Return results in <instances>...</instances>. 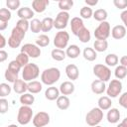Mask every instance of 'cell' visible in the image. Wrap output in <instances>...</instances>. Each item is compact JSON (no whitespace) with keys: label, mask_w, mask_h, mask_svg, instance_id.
I'll return each mask as SVG.
<instances>
[{"label":"cell","mask_w":127,"mask_h":127,"mask_svg":"<svg viewBox=\"0 0 127 127\" xmlns=\"http://www.w3.org/2000/svg\"><path fill=\"white\" fill-rule=\"evenodd\" d=\"M61 77V71L58 67H49L43 70L41 74V81L46 85L53 86Z\"/></svg>","instance_id":"cell-1"},{"label":"cell","mask_w":127,"mask_h":127,"mask_svg":"<svg viewBox=\"0 0 127 127\" xmlns=\"http://www.w3.org/2000/svg\"><path fill=\"white\" fill-rule=\"evenodd\" d=\"M119 62H120V64H121V65L127 67V56H123V57H121L120 60H119Z\"/></svg>","instance_id":"cell-54"},{"label":"cell","mask_w":127,"mask_h":127,"mask_svg":"<svg viewBox=\"0 0 127 127\" xmlns=\"http://www.w3.org/2000/svg\"><path fill=\"white\" fill-rule=\"evenodd\" d=\"M84 27L83 24V20L80 17H73L70 21V29H71V33L75 36H77V34L79 33V31Z\"/></svg>","instance_id":"cell-13"},{"label":"cell","mask_w":127,"mask_h":127,"mask_svg":"<svg viewBox=\"0 0 127 127\" xmlns=\"http://www.w3.org/2000/svg\"><path fill=\"white\" fill-rule=\"evenodd\" d=\"M21 52L27 54L30 58L32 59H37L41 56V49L40 47H38L36 44H31V43H27L24 44L21 48Z\"/></svg>","instance_id":"cell-10"},{"label":"cell","mask_w":127,"mask_h":127,"mask_svg":"<svg viewBox=\"0 0 127 127\" xmlns=\"http://www.w3.org/2000/svg\"><path fill=\"white\" fill-rule=\"evenodd\" d=\"M0 42H1V43H0V48H1V49H3V48L6 46V43H7V42H6L5 37H4L2 34L0 35Z\"/></svg>","instance_id":"cell-55"},{"label":"cell","mask_w":127,"mask_h":127,"mask_svg":"<svg viewBox=\"0 0 127 127\" xmlns=\"http://www.w3.org/2000/svg\"><path fill=\"white\" fill-rule=\"evenodd\" d=\"M91 91L94 93V94H102L104 91H106V85H105V82L100 80V79H95L91 82Z\"/></svg>","instance_id":"cell-14"},{"label":"cell","mask_w":127,"mask_h":127,"mask_svg":"<svg viewBox=\"0 0 127 127\" xmlns=\"http://www.w3.org/2000/svg\"><path fill=\"white\" fill-rule=\"evenodd\" d=\"M16 27L20 28L21 30H23L24 32H27L28 29L30 28V22L28 20H23V19H19L16 23Z\"/></svg>","instance_id":"cell-46"},{"label":"cell","mask_w":127,"mask_h":127,"mask_svg":"<svg viewBox=\"0 0 127 127\" xmlns=\"http://www.w3.org/2000/svg\"><path fill=\"white\" fill-rule=\"evenodd\" d=\"M51 56H52V59L57 61V62H62L65 59L66 57V54L64 50H61V49H54L52 52H51Z\"/></svg>","instance_id":"cell-30"},{"label":"cell","mask_w":127,"mask_h":127,"mask_svg":"<svg viewBox=\"0 0 127 127\" xmlns=\"http://www.w3.org/2000/svg\"><path fill=\"white\" fill-rule=\"evenodd\" d=\"M120 111L117 109V108H110L107 112V115H106V118H107V121L111 124H115L119 121L120 119Z\"/></svg>","instance_id":"cell-21"},{"label":"cell","mask_w":127,"mask_h":127,"mask_svg":"<svg viewBox=\"0 0 127 127\" xmlns=\"http://www.w3.org/2000/svg\"><path fill=\"white\" fill-rule=\"evenodd\" d=\"M30 29L33 33L37 34L40 33L42 31V21H40L39 19H32V21L30 22Z\"/></svg>","instance_id":"cell-35"},{"label":"cell","mask_w":127,"mask_h":127,"mask_svg":"<svg viewBox=\"0 0 127 127\" xmlns=\"http://www.w3.org/2000/svg\"><path fill=\"white\" fill-rule=\"evenodd\" d=\"M21 43H22L21 41H19V40L13 38V37H11V36L8 38V46H9L10 48H12V49L19 48L20 45H21Z\"/></svg>","instance_id":"cell-47"},{"label":"cell","mask_w":127,"mask_h":127,"mask_svg":"<svg viewBox=\"0 0 127 127\" xmlns=\"http://www.w3.org/2000/svg\"><path fill=\"white\" fill-rule=\"evenodd\" d=\"M13 90L18 94L26 93L28 90V83L24 79H17L13 83Z\"/></svg>","instance_id":"cell-18"},{"label":"cell","mask_w":127,"mask_h":127,"mask_svg":"<svg viewBox=\"0 0 127 127\" xmlns=\"http://www.w3.org/2000/svg\"><path fill=\"white\" fill-rule=\"evenodd\" d=\"M7 58H8V54H7V52L4 51V50H1V51H0V63L5 62V61L7 60Z\"/></svg>","instance_id":"cell-52"},{"label":"cell","mask_w":127,"mask_h":127,"mask_svg":"<svg viewBox=\"0 0 127 127\" xmlns=\"http://www.w3.org/2000/svg\"><path fill=\"white\" fill-rule=\"evenodd\" d=\"M17 15L20 19L23 20H30L34 17V10L30 7H22L17 11Z\"/></svg>","instance_id":"cell-19"},{"label":"cell","mask_w":127,"mask_h":127,"mask_svg":"<svg viewBox=\"0 0 127 127\" xmlns=\"http://www.w3.org/2000/svg\"><path fill=\"white\" fill-rule=\"evenodd\" d=\"M57 106L61 110H66L70 105V100L66 95H60V97L56 101Z\"/></svg>","instance_id":"cell-23"},{"label":"cell","mask_w":127,"mask_h":127,"mask_svg":"<svg viewBox=\"0 0 127 127\" xmlns=\"http://www.w3.org/2000/svg\"><path fill=\"white\" fill-rule=\"evenodd\" d=\"M11 11L8 8H1L0 9V21L8 22L11 19Z\"/></svg>","instance_id":"cell-42"},{"label":"cell","mask_w":127,"mask_h":127,"mask_svg":"<svg viewBox=\"0 0 127 127\" xmlns=\"http://www.w3.org/2000/svg\"><path fill=\"white\" fill-rule=\"evenodd\" d=\"M42 88H43L42 82H40L38 80H33V81L28 82V91H29V93H32V94L39 93V92H41Z\"/></svg>","instance_id":"cell-26"},{"label":"cell","mask_w":127,"mask_h":127,"mask_svg":"<svg viewBox=\"0 0 127 127\" xmlns=\"http://www.w3.org/2000/svg\"><path fill=\"white\" fill-rule=\"evenodd\" d=\"M49 4H50L49 0H34L32 2V8H33L34 12L43 13L47 9Z\"/></svg>","instance_id":"cell-17"},{"label":"cell","mask_w":127,"mask_h":127,"mask_svg":"<svg viewBox=\"0 0 127 127\" xmlns=\"http://www.w3.org/2000/svg\"><path fill=\"white\" fill-rule=\"evenodd\" d=\"M25 35H26V32H24L23 30H21L20 28H18V27L15 26V27L12 29V31H11V35H10V36L22 42V40L25 38Z\"/></svg>","instance_id":"cell-38"},{"label":"cell","mask_w":127,"mask_h":127,"mask_svg":"<svg viewBox=\"0 0 127 127\" xmlns=\"http://www.w3.org/2000/svg\"><path fill=\"white\" fill-rule=\"evenodd\" d=\"M29 59H30V57H29L27 54L22 53V52H20V53L17 55V57H16V61L19 63V64H20L22 67H24L25 65H27V64H29Z\"/></svg>","instance_id":"cell-39"},{"label":"cell","mask_w":127,"mask_h":127,"mask_svg":"<svg viewBox=\"0 0 127 127\" xmlns=\"http://www.w3.org/2000/svg\"><path fill=\"white\" fill-rule=\"evenodd\" d=\"M84 3H85L88 7H92V6L97 5L98 0H85V1H84Z\"/></svg>","instance_id":"cell-53"},{"label":"cell","mask_w":127,"mask_h":127,"mask_svg":"<svg viewBox=\"0 0 127 127\" xmlns=\"http://www.w3.org/2000/svg\"><path fill=\"white\" fill-rule=\"evenodd\" d=\"M113 4L117 9L120 10H125L127 8V0H113Z\"/></svg>","instance_id":"cell-49"},{"label":"cell","mask_w":127,"mask_h":127,"mask_svg":"<svg viewBox=\"0 0 127 127\" xmlns=\"http://www.w3.org/2000/svg\"><path fill=\"white\" fill-rule=\"evenodd\" d=\"M60 92L63 94V95H70L73 93L75 87H74V84L71 82V81H64L61 83L60 85Z\"/></svg>","instance_id":"cell-16"},{"label":"cell","mask_w":127,"mask_h":127,"mask_svg":"<svg viewBox=\"0 0 127 127\" xmlns=\"http://www.w3.org/2000/svg\"><path fill=\"white\" fill-rule=\"evenodd\" d=\"M49 44H50V38H49L46 34L40 35V36L37 38V40H36V45H37L38 47H40V48L47 47V46H49Z\"/></svg>","instance_id":"cell-36"},{"label":"cell","mask_w":127,"mask_h":127,"mask_svg":"<svg viewBox=\"0 0 127 127\" xmlns=\"http://www.w3.org/2000/svg\"><path fill=\"white\" fill-rule=\"evenodd\" d=\"M8 26V22H2L0 21V31H4Z\"/></svg>","instance_id":"cell-56"},{"label":"cell","mask_w":127,"mask_h":127,"mask_svg":"<svg viewBox=\"0 0 127 127\" xmlns=\"http://www.w3.org/2000/svg\"><path fill=\"white\" fill-rule=\"evenodd\" d=\"M11 90H12V87L8 83L2 82L0 84V96L1 97H5V96L9 95L11 93Z\"/></svg>","instance_id":"cell-43"},{"label":"cell","mask_w":127,"mask_h":127,"mask_svg":"<svg viewBox=\"0 0 127 127\" xmlns=\"http://www.w3.org/2000/svg\"><path fill=\"white\" fill-rule=\"evenodd\" d=\"M94 127H101V126H99V125H97V126H94Z\"/></svg>","instance_id":"cell-60"},{"label":"cell","mask_w":127,"mask_h":127,"mask_svg":"<svg viewBox=\"0 0 127 127\" xmlns=\"http://www.w3.org/2000/svg\"><path fill=\"white\" fill-rule=\"evenodd\" d=\"M125 127H127V117H125L123 120H122V122H121Z\"/></svg>","instance_id":"cell-57"},{"label":"cell","mask_w":127,"mask_h":127,"mask_svg":"<svg viewBox=\"0 0 127 127\" xmlns=\"http://www.w3.org/2000/svg\"><path fill=\"white\" fill-rule=\"evenodd\" d=\"M93 70V74L100 80L106 82L110 79L111 77V69L109 68V66L105 65V64H97L93 66L92 68Z\"/></svg>","instance_id":"cell-5"},{"label":"cell","mask_w":127,"mask_h":127,"mask_svg":"<svg viewBox=\"0 0 127 127\" xmlns=\"http://www.w3.org/2000/svg\"><path fill=\"white\" fill-rule=\"evenodd\" d=\"M97 104H98V107L102 111H105V110H109L111 108L112 101H111V98L108 96H101V97H99Z\"/></svg>","instance_id":"cell-22"},{"label":"cell","mask_w":127,"mask_h":127,"mask_svg":"<svg viewBox=\"0 0 127 127\" xmlns=\"http://www.w3.org/2000/svg\"><path fill=\"white\" fill-rule=\"evenodd\" d=\"M114 75L116 77V79H123L126 77L127 75V67L123 66V65H117L115 67V70H114Z\"/></svg>","instance_id":"cell-33"},{"label":"cell","mask_w":127,"mask_h":127,"mask_svg":"<svg viewBox=\"0 0 127 127\" xmlns=\"http://www.w3.org/2000/svg\"><path fill=\"white\" fill-rule=\"evenodd\" d=\"M108 48V42L106 40H95L94 43H93V49L96 51V52H99V53H102V52H105Z\"/></svg>","instance_id":"cell-29"},{"label":"cell","mask_w":127,"mask_h":127,"mask_svg":"<svg viewBox=\"0 0 127 127\" xmlns=\"http://www.w3.org/2000/svg\"><path fill=\"white\" fill-rule=\"evenodd\" d=\"M77 38L79 39V41L81 43H87V42H89L90 41V38H91V35H90L89 30L87 28L83 27L79 31V33L77 34Z\"/></svg>","instance_id":"cell-32"},{"label":"cell","mask_w":127,"mask_h":127,"mask_svg":"<svg viewBox=\"0 0 127 127\" xmlns=\"http://www.w3.org/2000/svg\"><path fill=\"white\" fill-rule=\"evenodd\" d=\"M40 75V68L36 64L29 63L22 69V77L27 82L33 81Z\"/></svg>","instance_id":"cell-2"},{"label":"cell","mask_w":127,"mask_h":127,"mask_svg":"<svg viewBox=\"0 0 127 127\" xmlns=\"http://www.w3.org/2000/svg\"><path fill=\"white\" fill-rule=\"evenodd\" d=\"M111 34V27L107 21L101 22L94 30V37L96 40H107Z\"/></svg>","instance_id":"cell-6"},{"label":"cell","mask_w":127,"mask_h":127,"mask_svg":"<svg viewBox=\"0 0 127 127\" xmlns=\"http://www.w3.org/2000/svg\"><path fill=\"white\" fill-rule=\"evenodd\" d=\"M103 119V111L99 107H94L85 115V122L87 125L94 127L97 126Z\"/></svg>","instance_id":"cell-3"},{"label":"cell","mask_w":127,"mask_h":127,"mask_svg":"<svg viewBox=\"0 0 127 127\" xmlns=\"http://www.w3.org/2000/svg\"><path fill=\"white\" fill-rule=\"evenodd\" d=\"M65 54L69 59H76L80 55V49L77 45H69L66 48Z\"/></svg>","instance_id":"cell-24"},{"label":"cell","mask_w":127,"mask_h":127,"mask_svg":"<svg viewBox=\"0 0 127 127\" xmlns=\"http://www.w3.org/2000/svg\"><path fill=\"white\" fill-rule=\"evenodd\" d=\"M94 20L98 21V22H104L106 21L107 17H108V14H107V11L105 9H97L93 12V16Z\"/></svg>","instance_id":"cell-28"},{"label":"cell","mask_w":127,"mask_h":127,"mask_svg":"<svg viewBox=\"0 0 127 127\" xmlns=\"http://www.w3.org/2000/svg\"><path fill=\"white\" fill-rule=\"evenodd\" d=\"M20 103L22 105H26V106H30L34 103L35 101V96L32 93H23L20 95Z\"/></svg>","instance_id":"cell-27"},{"label":"cell","mask_w":127,"mask_h":127,"mask_svg":"<svg viewBox=\"0 0 127 127\" xmlns=\"http://www.w3.org/2000/svg\"><path fill=\"white\" fill-rule=\"evenodd\" d=\"M116 127H125V126H124V125H123L122 123H119V124H118V125H117Z\"/></svg>","instance_id":"cell-59"},{"label":"cell","mask_w":127,"mask_h":127,"mask_svg":"<svg viewBox=\"0 0 127 127\" xmlns=\"http://www.w3.org/2000/svg\"><path fill=\"white\" fill-rule=\"evenodd\" d=\"M54 28V19L52 17H46L42 20V32H50Z\"/></svg>","instance_id":"cell-31"},{"label":"cell","mask_w":127,"mask_h":127,"mask_svg":"<svg viewBox=\"0 0 127 127\" xmlns=\"http://www.w3.org/2000/svg\"><path fill=\"white\" fill-rule=\"evenodd\" d=\"M120 19H121V21L123 22L124 27L127 29V10H126V9L121 12V14H120Z\"/></svg>","instance_id":"cell-51"},{"label":"cell","mask_w":127,"mask_h":127,"mask_svg":"<svg viewBox=\"0 0 127 127\" xmlns=\"http://www.w3.org/2000/svg\"><path fill=\"white\" fill-rule=\"evenodd\" d=\"M59 8L61 9V11H64L67 12L68 10H70L73 6V1L72 0H61L58 3Z\"/></svg>","instance_id":"cell-34"},{"label":"cell","mask_w":127,"mask_h":127,"mask_svg":"<svg viewBox=\"0 0 127 127\" xmlns=\"http://www.w3.org/2000/svg\"><path fill=\"white\" fill-rule=\"evenodd\" d=\"M119 104L123 108L127 109V91L126 92H123L120 95V97H119Z\"/></svg>","instance_id":"cell-50"},{"label":"cell","mask_w":127,"mask_h":127,"mask_svg":"<svg viewBox=\"0 0 127 127\" xmlns=\"http://www.w3.org/2000/svg\"><path fill=\"white\" fill-rule=\"evenodd\" d=\"M6 127H19V126L16 125V124H10V125H8V126H6Z\"/></svg>","instance_id":"cell-58"},{"label":"cell","mask_w":127,"mask_h":127,"mask_svg":"<svg viewBox=\"0 0 127 127\" xmlns=\"http://www.w3.org/2000/svg\"><path fill=\"white\" fill-rule=\"evenodd\" d=\"M60 89L58 87H55V86H50L46 89L45 91V97L48 99V100H57L59 97H60Z\"/></svg>","instance_id":"cell-20"},{"label":"cell","mask_w":127,"mask_h":127,"mask_svg":"<svg viewBox=\"0 0 127 127\" xmlns=\"http://www.w3.org/2000/svg\"><path fill=\"white\" fill-rule=\"evenodd\" d=\"M83 58L88 62H93L97 58V52L93 48H84L82 52Z\"/></svg>","instance_id":"cell-25"},{"label":"cell","mask_w":127,"mask_h":127,"mask_svg":"<svg viewBox=\"0 0 127 127\" xmlns=\"http://www.w3.org/2000/svg\"><path fill=\"white\" fill-rule=\"evenodd\" d=\"M69 41V34L66 31H59L55 38H54V45L56 47V49H64L67 48V44Z\"/></svg>","instance_id":"cell-7"},{"label":"cell","mask_w":127,"mask_h":127,"mask_svg":"<svg viewBox=\"0 0 127 127\" xmlns=\"http://www.w3.org/2000/svg\"><path fill=\"white\" fill-rule=\"evenodd\" d=\"M20 0H7L6 1V6L10 11H15L19 10L20 8Z\"/></svg>","instance_id":"cell-44"},{"label":"cell","mask_w":127,"mask_h":127,"mask_svg":"<svg viewBox=\"0 0 127 127\" xmlns=\"http://www.w3.org/2000/svg\"><path fill=\"white\" fill-rule=\"evenodd\" d=\"M33 120V110L30 106L22 105L17 114V121L20 125H27Z\"/></svg>","instance_id":"cell-4"},{"label":"cell","mask_w":127,"mask_h":127,"mask_svg":"<svg viewBox=\"0 0 127 127\" xmlns=\"http://www.w3.org/2000/svg\"><path fill=\"white\" fill-rule=\"evenodd\" d=\"M8 108H9L8 100L5 99L4 97H1L0 98V112H1V114L6 113L8 111Z\"/></svg>","instance_id":"cell-48"},{"label":"cell","mask_w":127,"mask_h":127,"mask_svg":"<svg viewBox=\"0 0 127 127\" xmlns=\"http://www.w3.org/2000/svg\"><path fill=\"white\" fill-rule=\"evenodd\" d=\"M79 15H80V18L81 19H89L93 16V11L90 7L88 6H83L80 11H79Z\"/></svg>","instance_id":"cell-40"},{"label":"cell","mask_w":127,"mask_h":127,"mask_svg":"<svg viewBox=\"0 0 127 127\" xmlns=\"http://www.w3.org/2000/svg\"><path fill=\"white\" fill-rule=\"evenodd\" d=\"M4 76H5V79L6 80H8L9 82H12V83H14L17 79H19V73H16V72H13V71H11L10 69H6L5 70V73H4Z\"/></svg>","instance_id":"cell-41"},{"label":"cell","mask_w":127,"mask_h":127,"mask_svg":"<svg viewBox=\"0 0 127 127\" xmlns=\"http://www.w3.org/2000/svg\"><path fill=\"white\" fill-rule=\"evenodd\" d=\"M122 91V82L119 79H111L108 86L106 87L107 96L110 98H115L120 95Z\"/></svg>","instance_id":"cell-8"},{"label":"cell","mask_w":127,"mask_h":127,"mask_svg":"<svg viewBox=\"0 0 127 127\" xmlns=\"http://www.w3.org/2000/svg\"><path fill=\"white\" fill-rule=\"evenodd\" d=\"M32 122L35 127L47 126L50 123V115H49V113H47L45 111H40L34 115Z\"/></svg>","instance_id":"cell-11"},{"label":"cell","mask_w":127,"mask_h":127,"mask_svg":"<svg viewBox=\"0 0 127 127\" xmlns=\"http://www.w3.org/2000/svg\"><path fill=\"white\" fill-rule=\"evenodd\" d=\"M65 74L67 76L68 79L70 80H76L79 76V70H78V67L73 64H69L65 66Z\"/></svg>","instance_id":"cell-12"},{"label":"cell","mask_w":127,"mask_h":127,"mask_svg":"<svg viewBox=\"0 0 127 127\" xmlns=\"http://www.w3.org/2000/svg\"><path fill=\"white\" fill-rule=\"evenodd\" d=\"M111 36L115 40H121L126 36V28L124 25H116L111 29Z\"/></svg>","instance_id":"cell-15"},{"label":"cell","mask_w":127,"mask_h":127,"mask_svg":"<svg viewBox=\"0 0 127 127\" xmlns=\"http://www.w3.org/2000/svg\"><path fill=\"white\" fill-rule=\"evenodd\" d=\"M68 20H69V14L68 12H64V11H61L60 13H58V15L56 16V18L54 19V27L60 31L64 30L66 28L67 24H68Z\"/></svg>","instance_id":"cell-9"},{"label":"cell","mask_w":127,"mask_h":127,"mask_svg":"<svg viewBox=\"0 0 127 127\" xmlns=\"http://www.w3.org/2000/svg\"><path fill=\"white\" fill-rule=\"evenodd\" d=\"M8 69H10L11 71H13V72H16V73H19V71L21 70V68H23L20 64H19V63L16 61V60H14V61H11L10 63H9V64H8V67H7Z\"/></svg>","instance_id":"cell-45"},{"label":"cell","mask_w":127,"mask_h":127,"mask_svg":"<svg viewBox=\"0 0 127 127\" xmlns=\"http://www.w3.org/2000/svg\"><path fill=\"white\" fill-rule=\"evenodd\" d=\"M119 62L117 55L115 54H108L105 57V64L107 66H115Z\"/></svg>","instance_id":"cell-37"}]
</instances>
